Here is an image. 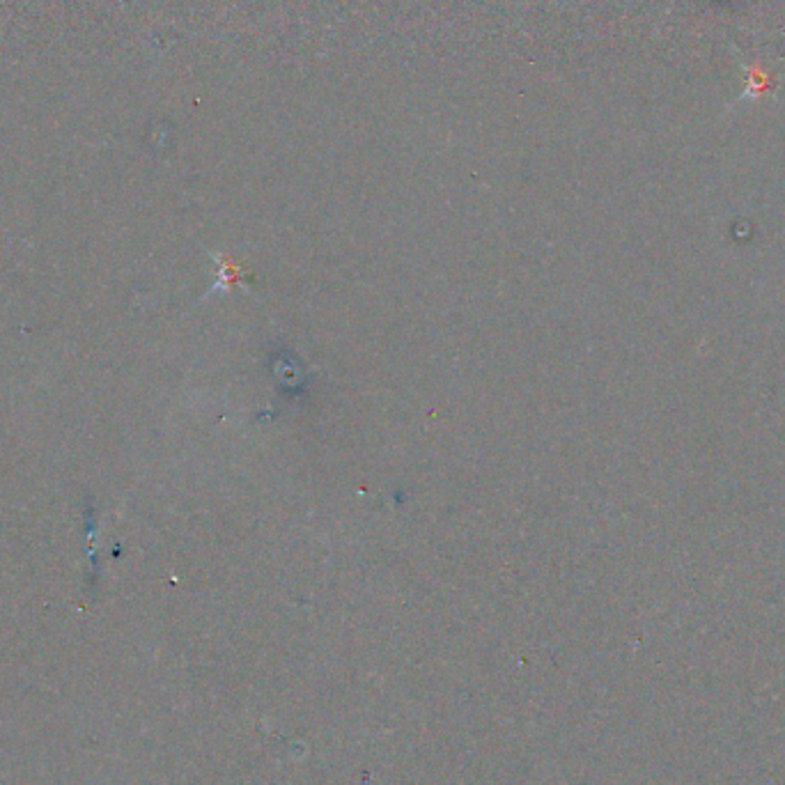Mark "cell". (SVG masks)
Returning <instances> with one entry per match:
<instances>
[{
    "label": "cell",
    "instance_id": "obj_1",
    "mask_svg": "<svg viewBox=\"0 0 785 785\" xmlns=\"http://www.w3.org/2000/svg\"><path fill=\"white\" fill-rule=\"evenodd\" d=\"M769 88H772V74L767 69L760 67H749L746 69V85H744V95L740 99H758L769 95Z\"/></svg>",
    "mask_w": 785,
    "mask_h": 785
}]
</instances>
